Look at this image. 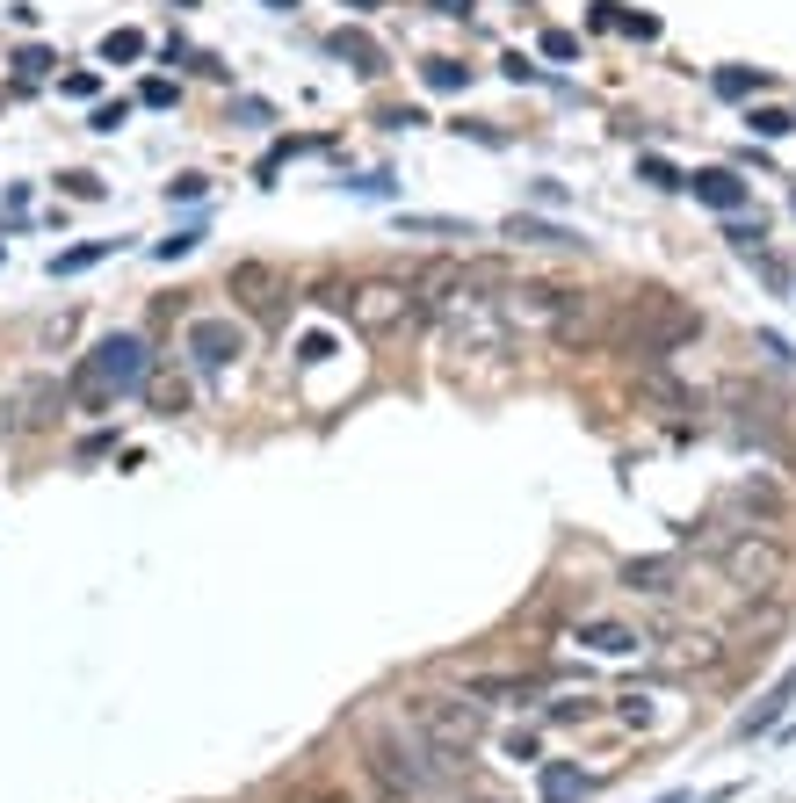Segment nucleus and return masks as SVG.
I'll return each mask as SVG.
<instances>
[{
  "instance_id": "nucleus-26",
  "label": "nucleus",
  "mask_w": 796,
  "mask_h": 803,
  "mask_svg": "<svg viewBox=\"0 0 796 803\" xmlns=\"http://www.w3.org/2000/svg\"><path fill=\"white\" fill-rule=\"evenodd\" d=\"M406 232H442V239H471V225H456V218H406Z\"/></svg>"
},
{
  "instance_id": "nucleus-13",
  "label": "nucleus",
  "mask_w": 796,
  "mask_h": 803,
  "mask_svg": "<svg viewBox=\"0 0 796 803\" xmlns=\"http://www.w3.org/2000/svg\"><path fill=\"white\" fill-rule=\"evenodd\" d=\"M507 239H522V246H550V254H572L579 246V232H565V225H543V218H522V210H514V218L500 225Z\"/></svg>"
},
{
  "instance_id": "nucleus-14",
  "label": "nucleus",
  "mask_w": 796,
  "mask_h": 803,
  "mask_svg": "<svg viewBox=\"0 0 796 803\" xmlns=\"http://www.w3.org/2000/svg\"><path fill=\"white\" fill-rule=\"evenodd\" d=\"M536 789H543V803H579V796H587L594 782H587V775H579V767H572V760H543V775H536Z\"/></svg>"
},
{
  "instance_id": "nucleus-1",
  "label": "nucleus",
  "mask_w": 796,
  "mask_h": 803,
  "mask_svg": "<svg viewBox=\"0 0 796 803\" xmlns=\"http://www.w3.org/2000/svg\"><path fill=\"white\" fill-rule=\"evenodd\" d=\"M370 760H377V775H384L391 789H406V796H435V789H456V782H464V753H442L435 738L406 717V709L370 724Z\"/></svg>"
},
{
  "instance_id": "nucleus-30",
  "label": "nucleus",
  "mask_w": 796,
  "mask_h": 803,
  "mask_svg": "<svg viewBox=\"0 0 796 803\" xmlns=\"http://www.w3.org/2000/svg\"><path fill=\"white\" fill-rule=\"evenodd\" d=\"M131 116V102H102L95 116H87V131H116V123H124Z\"/></svg>"
},
{
  "instance_id": "nucleus-10",
  "label": "nucleus",
  "mask_w": 796,
  "mask_h": 803,
  "mask_svg": "<svg viewBox=\"0 0 796 803\" xmlns=\"http://www.w3.org/2000/svg\"><path fill=\"white\" fill-rule=\"evenodd\" d=\"M623 586L630 594H673V586H681V550H666V558H630Z\"/></svg>"
},
{
  "instance_id": "nucleus-22",
  "label": "nucleus",
  "mask_w": 796,
  "mask_h": 803,
  "mask_svg": "<svg viewBox=\"0 0 796 803\" xmlns=\"http://www.w3.org/2000/svg\"><path fill=\"white\" fill-rule=\"evenodd\" d=\"M731 246H739V254H760V246H768V225L760 218H731V232H724Z\"/></svg>"
},
{
  "instance_id": "nucleus-33",
  "label": "nucleus",
  "mask_w": 796,
  "mask_h": 803,
  "mask_svg": "<svg viewBox=\"0 0 796 803\" xmlns=\"http://www.w3.org/2000/svg\"><path fill=\"white\" fill-rule=\"evenodd\" d=\"M304 803H348V796H333V789H319V796H304Z\"/></svg>"
},
{
  "instance_id": "nucleus-19",
  "label": "nucleus",
  "mask_w": 796,
  "mask_h": 803,
  "mask_svg": "<svg viewBox=\"0 0 796 803\" xmlns=\"http://www.w3.org/2000/svg\"><path fill=\"white\" fill-rule=\"evenodd\" d=\"M145 384H152V406H160L167 420L189 413V384H181V377H145Z\"/></svg>"
},
{
  "instance_id": "nucleus-20",
  "label": "nucleus",
  "mask_w": 796,
  "mask_h": 803,
  "mask_svg": "<svg viewBox=\"0 0 796 803\" xmlns=\"http://www.w3.org/2000/svg\"><path fill=\"white\" fill-rule=\"evenodd\" d=\"M760 87H768V73H746V66H724V73H717V95H731V102L760 95Z\"/></svg>"
},
{
  "instance_id": "nucleus-12",
  "label": "nucleus",
  "mask_w": 796,
  "mask_h": 803,
  "mask_svg": "<svg viewBox=\"0 0 796 803\" xmlns=\"http://www.w3.org/2000/svg\"><path fill=\"white\" fill-rule=\"evenodd\" d=\"M789 702H796V666H789V673H782V681L768 688V702H760V709H746V717H739V731H746V738H760V731H775V724L789 717Z\"/></svg>"
},
{
  "instance_id": "nucleus-9",
  "label": "nucleus",
  "mask_w": 796,
  "mask_h": 803,
  "mask_svg": "<svg viewBox=\"0 0 796 803\" xmlns=\"http://www.w3.org/2000/svg\"><path fill=\"white\" fill-rule=\"evenodd\" d=\"M572 644H587V652H601V659H630V652H645V630H623V623H579L572 630Z\"/></svg>"
},
{
  "instance_id": "nucleus-4",
  "label": "nucleus",
  "mask_w": 796,
  "mask_h": 803,
  "mask_svg": "<svg viewBox=\"0 0 796 803\" xmlns=\"http://www.w3.org/2000/svg\"><path fill=\"white\" fill-rule=\"evenodd\" d=\"M398 709H406L442 753H471L478 738H485V702L478 695H413V702H398Z\"/></svg>"
},
{
  "instance_id": "nucleus-2",
  "label": "nucleus",
  "mask_w": 796,
  "mask_h": 803,
  "mask_svg": "<svg viewBox=\"0 0 796 803\" xmlns=\"http://www.w3.org/2000/svg\"><path fill=\"white\" fill-rule=\"evenodd\" d=\"M695 333H702V312H688L673 290H630L623 312L608 319V341H616L637 369H645V362H666L673 348H688Z\"/></svg>"
},
{
  "instance_id": "nucleus-31",
  "label": "nucleus",
  "mask_w": 796,
  "mask_h": 803,
  "mask_svg": "<svg viewBox=\"0 0 796 803\" xmlns=\"http://www.w3.org/2000/svg\"><path fill=\"white\" fill-rule=\"evenodd\" d=\"M572 51H579L572 29H543V58H572Z\"/></svg>"
},
{
  "instance_id": "nucleus-6",
  "label": "nucleus",
  "mask_w": 796,
  "mask_h": 803,
  "mask_svg": "<svg viewBox=\"0 0 796 803\" xmlns=\"http://www.w3.org/2000/svg\"><path fill=\"white\" fill-rule=\"evenodd\" d=\"M326 304H341V312H348L362 333H398V326H413V319H420L413 283H391V275H370V283H355L348 297H326Z\"/></svg>"
},
{
  "instance_id": "nucleus-17",
  "label": "nucleus",
  "mask_w": 796,
  "mask_h": 803,
  "mask_svg": "<svg viewBox=\"0 0 796 803\" xmlns=\"http://www.w3.org/2000/svg\"><path fill=\"white\" fill-rule=\"evenodd\" d=\"M420 80L435 87V95H456V87H471V66H456V58H427Z\"/></svg>"
},
{
  "instance_id": "nucleus-21",
  "label": "nucleus",
  "mask_w": 796,
  "mask_h": 803,
  "mask_svg": "<svg viewBox=\"0 0 796 803\" xmlns=\"http://www.w3.org/2000/svg\"><path fill=\"white\" fill-rule=\"evenodd\" d=\"M102 58H109V66H131V58H145V37H138V29H109Z\"/></svg>"
},
{
  "instance_id": "nucleus-7",
  "label": "nucleus",
  "mask_w": 796,
  "mask_h": 803,
  "mask_svg": "<svg viewBox=\"0 0 796 803\" xmlns=\"http://www.w3.org/2000/svg\"><path fill=\"white\" fill-rule=\"evenodd\" d=\"M239 355H247V326L239 319H189V362L203 369V377L232 369Z\"/></svg>"
},
{
  "instance_id": "nucleus-34",
  "label": "nucleus",
  "mask_w": 796,
  "mask_h": 803,
  "mask_svg": "<svg viewBox=\"0 0 796 803\" xmlns=\"http://www.w3.org/2000/svg\"><path fill=\"white\" fill-rule=\"evenodd\" d=\"M341 8H362V15H370V8H384V0H341Z\"/></svg>"
},
{
  "instance_id": "nucleus-35",
  "label": "nucleus",
  "mask_w": 796,
  "mask_h": 803,
  "mask_svg": "<svg viewBox=\"0 0 796 803\" xmlns=\"http://www.w3.org/2000/svg\"><path fill=\"white\" fill-rule=\"evenodd\" d=\"M268 8H297V0H268Z\"/></svg>"
},
{
  "instance_id": "nucleus-25",
  "label": "nucleus",
  "mask_w": 796,
  "mask_h": 803,
  "mask_svg": "<svg viewBox=\"0 0 796 803\" xmlns=\"http://www.w3.org/2000/svg\"><path fill=\"white\" fill-rule=\"evenodd\" d=\"M637 181H652V189H681V174H673L666 160H652V152L637 160Z\"/></svg>"
},
{
  "instance_id": "nucleus-5",
  "label": "nucleus",
  "mask_w": 796,
  "mask_h": 803,
  "mask_svg": "<svg viewBox=\"0 0 796 803\" xmlns=\"http://www.w3.org/2000/svg\"><path fill=\"white\" fill-rule=\"evenodd\" d=\"M717 565H724V579L739 586V594H775L789 579V550L775 536H760V529H739V536L717 543Z\"/></svg>"
},
{
  "instance_id": "nucleus-27",
  "label": "nucleus",
  "mask_w": 796,
  "mask_h": 803,
  "mask_svg": "<svg viewBox=\"0 0 796 803\" xmlns=\"http://www.w3.org/2000/svg\"><path fill=\"white\" fill-rule=\"evenodd\" d=\"M203 189H210L203 174H174V181H167V196H174V203H203Z\"/></svg>"
},
{
  "instance_id": "nucleus-23",
  "label": "nucleus",
  "mask_w": 796,
  "mask_h": 803,
  "mask_svg": "<svg viewBox=\"0 0 796 803\" xmlns=\"http://www.w3.org/2000/svg\"><path fill=\"white\" fill-rule=\"evenodd\" d=\"M746 123H753L760 138H789V131H796V116H782V109H753Z\"/></svg>"
},
{
  "instance_id": "nucleus-32",
  "label": "nucleus",
  "mask_w": 796,
  "mask_h": 803,
  "mask_svg": "<svg viewBox=\"0 0 796 803\" xmlns=\"http://www.w3.org/2000/svg\"><path fill=\"white\" fill-rule=\"evenodd\" d=\"M435 8H442V15H471V8H478V0H435Z\"/></svg>"
},
{
  "instance_id": "nucleus-15",
  "label": "nucleus",
  "mask_w": 796,
  "mask_h": 803,
  "mask_svg": "<svg viewBox=\"0 0 796 803\" xmlns=\"http://www.w3.org/2000/svg\"><path fill=\"white\" fill-rule=\"evenodd\" d=\"M51 406H58V384H22V398H15V435H37V427L51 420Z\"/></svg>"
},
{
  "instance_id": "nucleus-29",
  "label": "nucleus",
  "mask_w": 796,
  "mask_h": 803,
  "mask_svg": "<svg viewBox=\"0 0 796 803\" xmlns=\"http://www.w3.org/2000/svg\"><path fill=\"white\" fill-rule=\"evenodd\" d=\"M138 102H145V109H174V80H145Z\"/></svg>"
},
{
  "instance_id": "nucleus-18",
  "label": "nucleus",
  "mask_w": 796,
  "mask_h": 803,
  "mask_svg": "<svg viewBox=\"0 0 796 803\" xmlns=\"http://www.w3.org/2000/svg\"><path fill=\"white\" fill-rule=\"evenodd\" d=\"M116 239H87V246H66V254H51V275H80V268H95L109 254Z\"/></svg>"
},
{
  "instance_id": "nucleus-11",
  "label": "nucleus",
  "mask_w": 796,
  "mask_h": 803,
  "mask_svg": "<svg viewBox=\"0 0 796 803\" xmlns=\"http://www.w3.org/2000/svg\"><path fill=\"white\" fill-rule=\"evenodd\" d=\"M232 290L254 304V312H275V297H283V275H275L268 261H239L232 268Z\"/></svg>"
},
{
  "instance_id": "nucleus-3",
  "label": "nucleus",
  "mask_w": 796,
  "mask_h": 803,
  "mask_svg": "<svg viewBox=\"0 0 796 803\" xmlns=\"http://www.w3.org/2000/svg\"><path fill=\"white\" fill-rule=\"evenodd\" d=\"M152 377V355H145V341L138 333H102L95 341V355H87L80 369H73V398L87 413H102L109 398H124V391H138Z\"/></svg>"
},
{
  "instance_id": "nucleus-28",
  "label": "nucleus",
  "mask_w": 796,
  "mask_h": 803,
  "mask_svg": "<svg viewBox=\"0 0 796 803\" xmlns=\"http://www.w3.org/2000/svg\"><path fill=\"white\" fill-rule=\"evenodd\" d=\"M15 73H22V80H44V73H51V58L29 44V51H15Z\"/></svg>"
},
{
  "instance_id": "nucleus-16",
  "label": "nucleus",
  "mask_w": 796,
  "mask_h": 803,
  "mask_svg": "<svg viewBox=\"0 0 796 803\" xmlns=\"http://www.w3.org/2000/svg\"><path fill=\"white\" fill-rule=\"evenodd\" d=\"M326 51H333V58H348L355 73H384V51H377L370 37H362V29H333V37H326Z\"/></svg>"
},
{
  "instance_id": "nucleus-24",
  "label": "nucleus",
  "mask_w": 796,
  "mask_h": 803,
  "mask_svg": "<svg viewBox=\"0 0 796 803\" xmlns=\"http://www.w3.org/2000/svg\"><path fill=\"white\" fill-rule=\"evenodd\" d=\"M196 246H203V232L189 225V232H174V239H160V246H152V254H160V261H181V254H196Z\"/></svg>"
},
{
  "instance_id": "nucleus-8",
  "label": "nucleus",
  "mask_w": 796,
  "mask_h": 803,
  "mask_svg": "<svg viewBox=\"0 0 796 803\" xmlns=\"http://www.w3.org/2000/svg\"><path fill=\"white\" fill-rule=\"evenodd\" d=\"M681 189L695 203H710V210H746V196H753L731 167H695V174H681Z\"/></svg>"
},
{
  "instance_id": "nucleus-36",
  "label": "nucleus",
  "mask_w": 796,
  "mask_h": 803,
  "mask_svg": "<svg viewBox=\"0 0 796 803\" xmlns=\"http://www.w3.org/2000/svg\"><path fill=\"white\" fill-rule=\"evenodd\" d=\"M659 803H688V796H659Z\"/></svg>"
}]
</instances>
